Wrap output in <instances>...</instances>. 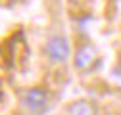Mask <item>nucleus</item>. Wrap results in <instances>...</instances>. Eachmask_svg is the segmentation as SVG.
I'll use <instances>...</instances> for the list:
<instances>
[{"instance_id":"f257e3e1","label":"nucleus","mask_w":121,"mask_h":115,"mask_svg":"<svg viewBox=\"0 0 121 115\" xmlns=\"http://www.w3.org/2000/svg\"><path fill=\"white\" fill-rule=\"evenodd\" d=\"M21 104L29 113L42 115L46 111L48 104H50V96H48V92L44 88H40V86H33V88H27L21 94Z\"/></svg>"},{"instance_id":"7ed1b4c3","label":"nucleus","mask_w":121,"mask_h":115,"mask_svg":"<svg viewBox=\"0 0 121 115\" xmlns=\"http://www.w3.org/2000/svg\"><path fill=\"white\" fill-rule=\"evenodd\" d=\"M44 52L54 63H64L69 58V44L64 37H50L44 44Z\"/></svg>"},{"instance_id":"20e7f679","label":"nucleus","mask_w":121,"mask_h":115,"mask_svg":"<svg viewBox=\"0 0 121 115\" xmlns=\"http://www.w3.org/2000/svg\"><path fill=\"white\" fill-rule=\"evenodd\" d=\"M67 115H96V107L88 100H77L67 107Z\"/></svg>"},{"instance_id":"f03ea898","label":"nucleus","mask_w":121,"mask_h":115,"mask_svg":"<svg viewBox=\"0 0 121 115\" xmlns=\"http://www.w3.org/2000/svg\"><path fill=\"white\" fill-rule=\"evenodd\" d=\"M75 67H77L79 71H85V73H88V71H94L100 63V54L96 50V46L92 44V42H83V44L77 48V52H75Z\"/></svg>"}]
</instances>
